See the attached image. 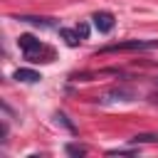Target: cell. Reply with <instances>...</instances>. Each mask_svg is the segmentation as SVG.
<instances>
[{
	"label": "cell",
	"instance_id": "6da1fadb",
	"mask_svg": "<svg viewBox=\"0 0 158 158\" xmlns=\"http://www.w3.org/2000/svg\"><path fill=\"white\" fill-rule=\"evenodd\" d=\"M17 47L22 52V57L27 62H32V64H37V62H54V52L44 42H40L35 35H20L17 37Z\"/></svg>",
	"mask_w": 158,
	"mask_h": 158
},
{
	"label": "cell",
	"instance_id": "7a4b0ae2",
	"mask_svg": "<svg viewBox=\"0 0 158 158\" xmlns=\"http://www.w3.org/2000/svg\"><path fill=\"white\" fill-rule=\"evenodd\" d=\"M158 47V40H128V42H116L109 47H101V52H126V49H151Z\"/></svg>",
	"mask_w": 158,
	"mask_h": 158
},
{
	"label": "cell",
	"instance_id": "3957f363",
	"mask_svg": "<svg viewBox=\"0 0 158 158\" xmlns=\"http://www.w3.org/2000/svg\"><path fill=\"white\" fill-rule=\"evenodd\" d=\"M91 20H94V27H96L101 35H109V32L114 30V25H116L114 12H109V10H99V12H94Z\"/></svg>",
	"mask_w": 158,
	"mask_h": 158
},
{
	"label": "cell",
	"instance_id": "277c9868",
	"mask_svg": "<svg viewBox=\"0 0 158 158\" xmlns=\"http://www.w3.org/2000/svg\"><path fill=\"white\" fill-rule=\"evenodd\" d=\"M136 99V91L133 89H126V86H116L111 91H106L99 101L101 104H111V101H133Z\"/></svg>",
	"mask_w": 158,
	"mask_h": 158
},
{
	"label": "cell",
	"instance_id": "5b68a950",
	"mask_svg": "<svg viewBox=\"0 0 158 158\" xmlns=\"http://www.w3.org/2000/svg\"><path fill=\"white\" fill-rule=\"evenodd\" d=\"M12 77H15L17 81H25V84H35V81H40V79H42V74H40V72H35V69H17Z\"/></svg>",
	"mask_w": 158,
	"mask_h": 158
},
{
	"label": "cell",
	"instance_id": "8992f818",
	"mask_svg": "<svg viewBox=\"0 0 158 158\" xmlns=\"http://www.w3.org/2000/svg\"><path fill=\"white\" fill-rule=\"evenodd\" d=\"M59 37H62V40H64L69 47H77V44L81 42V35L77 32V27H74V30H67V27H62V30H59Z\"/></svg>",
	"mask_w": 158,
	"mask_h": 158
},
{
	"label": "cell",
	"instance_id": "52a82bcc",
	"mask_svg": "<svg viewBox=\"0 0 158 158\" xmlns=\"http://www.w3.org/2000/svg\"><path fill=\"white\" fill-rule=\"evenodd\" d=\"M20 22H30V25H40V27H52V17H32V15H20Z\"/></svg>",
	"mask_w": 158,
	"mask_h": 158
},
{
	"label": "cell",
	"instance_id": "ba28073f",
	"mask_svg": "<svg viewBox=\"0 0 158 158\" xmlns=\"http://www.w3.org/2000/svg\"><path fill=\"white\" fill-rule=\"evenodd\" d=\"M131 143H156L158 141V133H138L133 138H128Z\"/></svg>",
	"mask_w": 158,
	"mask_h": 158
},
{
	"label": "cell",
	"instance_id": "9c48e42d",
	"mask_svg": "<svg viewBox=\"0 0 158 158\" xmlns=\"http://www.w3.org/2000/svg\"><path fill=\"white\" fill-rule=\"evenodd\" d=\"M136 151L133 148H111L109 151V156H133Z\"/></svg>",
	"mask_w": 158,
	"mask_h": 158
},
{
	"label": "cell",
	"instance_id": "30bf717a",
	"mask_svg": "<svg viewBox=\"0 0 158 158\" xmlns=\"http://www.w3.org/2000/svg\"><path fill=\"white\" fill-rule=\"evenodd\" d=\"M67 153H69V156H84L86 148H84V146H67Z\"/></svg>",
	"mask_w": 158,
	"mask_h": 158
},
{
	"label": "cell",
	"instance_id": "8fae6325",
	"mask_svg": "<svg viewBox=\"0 0 158 158\" xmlns=\"http://www.w3.org/2000/svg\"><path fill=\"white\" fill-rule=\"evenodd\" d=\"M77 32L81 35V40H86V37H89V25H84V22H79V25H77Z\"/></svg>",
	"mask_w": 158,
	"mask_h": 158
}]
</instances>
